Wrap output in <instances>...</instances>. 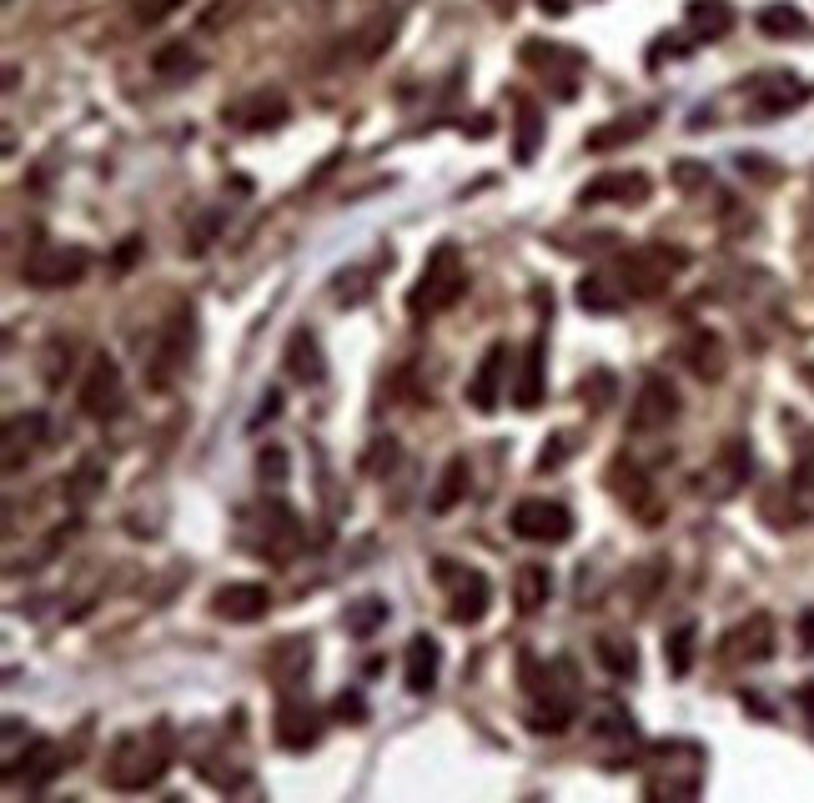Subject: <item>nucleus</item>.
<instances>
[{
    "instance_id": "f257e3e1",
    "label": "nucleus",
    "mask_w": 814,
    "mask_h": 803,
    "mask_svg": "<svg viewBox=\"0 0 814 803\" xmlns=\"http://www.w3.org/2000/svg\"><path fill=\"white\" fill-rule=\"evenodd\" d=\"M171 753H176V733L171 724H151L136 728V733H121L106 753V783L116 793H146L157 789L171 768Z\"/></svg>"
},
{
    "instance_id": "f03ea898",
    "label": "nucleus",
    "mask_w": 814,
    "mask_h": 803,
    "mask_svg": "<svg viewBox=\"0 0 814 803\" xmlns=\"http://www.w3.org/2000/svg\"><path fill=\"white\" fill-rule=\"evenodd\" d=\"M518 674H523V693L533 699V713H528L533 733H568V724L578 718L574 663L568 658L539 663L533 653H523V658H518Z\"/></svg>"
},
{
    "instance_id": "7ed1b4c3",
    "label": "nucleus",
    "mask_w": 814,
    "mask_h": 803,
    "mask_svg": "<svg viewBox=\"0 0 814 803\" xmlns=\"http://www.w3.org/2000/svg\"><path fill=\"white\" fill-rule=\"evenodd\" d=\"M462 292H468L462 251L453 247V242H437V247L428 251V261H422L412 292H407V317H412V322H428V317H437V311L458 307Z\"/></svg>"
},
{
    "instance_id": "20e7f679",
    "label": "nucleus",
    "mask_w": 814,
    "mask_h": 803,
    "mask_svg": "<svg viewBox=\"0 0 814 803\" xmlns=\"http://www.w3.org/2000/svg\"><path fill=\"white\" fill-rule=\"evenodd\" d=\"M689 267L679 247H664V242H649V247H633L614 261V282L629 292L633 301H654L669 292V282Z\"/></svg>"
},
{
    "instance_id": "39448f33",
    "label": "nucleus",
    "mask_w": 814,
    "mask_h": 803,
    "mask_svg": "<svg viewBox=\"0 0 814 803\" xmlns=\"http://www.w3.org/2000/svg\"><path fill=\"white\" fill-rule=\"evenodd\" d=\"M437 588L447 593V618L458 628H473V622L488 618V603H493V583H488L478 568H462L453 557H437L433 563Z\"/></svg>"
},
{
    "instance_id": "423d86ee",
    "label": "nucleus",
    "mask_w": 814,
    "mask_h": 803,
    "mask_svg": "<svg viewBox=\"0 0 814 803\" xmlns=\"http://www.w3.org/2000/svg\"><path fill=\"white\" fill-rule=\"evenodd\" d=\"M91 272V251L86 247H36L21 261V282L36 292H55V286H76L81 276Z\"/></svg>"
},
{
    "instance_id": "0eeeda50",
    "label": "nucleus",
    "mask_w": 814,
    "mask_h": 803,
    "mask_svg": "<svg viewBox=\"0 0 814 803\" xmlns=\"http://www.w3.org/2000/svg\"><path fill=\"white\" fill-rule=\"evenodd\" d=\"M192 337H197V317L186 307V311H176L166 322V332H161L157 351H151V367H146V387L166 392L171 382H176V372H182L186 357H192Z\"/></svg>"
},
{
    "instance_id": "6e6552de",
    "label": "nucleus",
    "mask_w": 814,
    "mask_h": 803,
    "mask_svg": "<svg viewBox=\"0 0 814 803\" xmlns=\"http://www.w3.org/2000/svg\"><path fill=\"white\" fill-rule=\"evenodd\" d=\"M513 532L523 538V543H568L574 538V512L564 503H548V497H523V503L513 507Z\"/></svg>"
},
{
    "instance_id": "1a4fd4ad",
    "label": "nucleus",
    "mask_w": 814,
    "mask_h": 803,
    "mask_svg": "<svg viewBox=\"0 0 814 803\" xmlns=\"http://www.w3.org/2000/svg\"><path fill=\"white\" fill-rule=\"evenodd\" d=\"M679 417V392H674L669 376L649 372L644 382H639V397H633L629 407V432L633 437H654V432H664Z\"/></svg>"
},
{
    "instance_id": "9d476101",
    "label": "nucleus",
    "mask_w": 814,
    "mask_h": 803,
    "mask_svg": "<svg viewBox=\"0 0 814 803\" xmlns=\"http://www.w3.org/2000/svg\"><path fill=\"white\" fill-rule=\"evenodd\" d=\"M649 192L654 186H649L644 171H604V176L583 182L578 207H644Z\"/></svg>"
},
{
    "instance_id": "9b49d317",
    "label": "nucleus",
    "mask_w": 814,
    "mask_h": 803,
    "mask_svg": "<svg viewBox=\"0 0 814 803\" xmlns=\"http://www.w3.org/2000/svg\"><path fill=\"white\" fill-rule=\"evenodd\" d=\"M81 412L96 417V422H111V417L121 412V367L111 362V357H91V367H86V382H81Z\"/></svg>"
},
{
    "instance_id": "f8f14e48",
    "label": "nucleus",
    "mask_w": 814,
    "mask_h": 803,
    "mask_svg": "<svg viewBox=\"0 0 814 803\" xmlns=\"http://www.w3.org/2000/svg\"><path fill=\"white\" fill-rule=\"evenodd\" d=\"M523 65H533V71H543V76L558 81V96L564 101H574L578 96V71H583V55L568 51V46H558V40H523Z\"/></svg>"
},
{
    "instance_id": "ddd939ff",
    "label": "nucleus",
    "mask_w": 814,
    "mask_h": 803,
    "mask_svg": "<svg viewBox=\"0 0 814 803\" xmlns=\"http://www.w3.org/2000/svg\"><path fill=\"white\" fill-rule=\"evenodd\" d=\"M775 653V618L769 613H749L739 628H729L719 643L724 663H764Z\"/></svg>"
},
{
    "instance_id": "4468645a",
    "label": "nucleus",
    "mask_w": 814,
    "mask_h": 803,
    "mask_svg": "<svg viewBox=\"0 0 814 803\" xmlns=\"http://www.w3.org/2000/svg\"><path fill=\"white\" fill-rule=\"evenodd\" d=\"M317 739H322V713L312 708L307 699H282L276 703V743L287 753H307L317 749Z\"/></svg>"
},
{
    "instance_id": "2eb2a0df",
    "label": "nucleus",
    "mask_w": 814,
    "mask_h": 803,
    "mask_svg": "<svg viewBox=\"0 0 814 803\" xmlns=\"http://www.w3.org/2000/svg\"><path fill=\"white\" fill-rule=\"evenodd\" d=\"M211 613L226 622H262L272 613V588L267 583H222L211 593Z\"/></svg>"
},
{
    "instance_id": "dca6fc26",
    "label": "nucleus",
    "mask_w": 814,
    "mask_h": 803,
    "mask_svg": "<svg viewBox=\"0 0 814 803\" xmlns=\"http://www.w3.org/2000/svg\"><path fill=\"white\" fill-rule=\"evenodd\" d=\"M503 372H508V342H488V351L478 357V372L468 382V402H473V412L493 417L503 402Z\"/></svg>"
},
{
    "instance_id": "f3484780",
    "label": "nucleus",
    "mask_w": 814,
    "mask_h": 803,
    "mask_svg": "<svg viewBox=\"0 0 814 803\" xmlns=\"http://www.w3.org/2000/svg\"><path fill=\"white\" fill-rule=\"evenodd\" d=\"M287 96L282 91H251V96H242L237 106H226L222 116L226 121H237L242 131H272V126H282L287 121Z\"/></svg>"
},
{
    "instance_id": "a211bd4d",
    "label": "nucleus",
    "mask_w": 814,
    "mask_h": 803,
    "mask_svg": "<svg viewBox=\"0 0 814 803\" xmlns=\"http://www.w3.org/2000/svg\"><path fill=\"white\" fill-rule=\"evenodd\" d=\"M437 668H443V648H437V638L418 633L412 643H407V663H403V683L407 693H433L437 688Z\"/></svg>"
},
{
    "instance_id": "6ab92c4d",
    "label": "nucleus",
    "mask_w": 814,
    "mask_h": 803,
    "mask_svg": "<svg viewBox=\"0 0 814 803\" xmlns=\"http://www.w3.org/2000/svg\"><path fill=\"white\" fill-rule=\"evenodd\" d=\"M36 447H46V417L40 412L11 417V422H5V478H15V472L30 462Z\"/></svg>"
},
{
    "instance_id": "aec40b11",
    "label": "nucleus",
    "mask_w": 814,
    "mask_h": 803,
    "mask_svg": "<svg viewBox=\"0 0 814 803\" xmlns=\"http://www.w3.org/2000/svg\"><path fill=\"white\" fill-rule=\"evenodd\" d=\"M804 101H810V86H800L794 76H769L754 86V111L760 116H785V111H794Z\"/></svg>"
},
{
    "instance_id": "412c9836",
    "label": "nucleus",
    "mask_w": 814,
    "mask_h": 803,
    "mask_svg": "<svg viewBox=\"0 0 814 803\" xmlns=\"http://www.w3.org/2000/svg\"><path fill=\"white\" fill-rule=\"evenodd\" d=\"M683 21H689L694 40H724L729 30H735L729 0H689V5H683Z\"/></svg>"
},
{
    "instance_id": "4be33fe9",
    "label": "nucleus",
    "mask_w": 814,
    "mask_h": 803,
    "mask_svg": "<svg viewBox=\"0 0 814 803\" xmlns=\"http://www.w3.org/2000/svg\"><path fill=\"white\" fill-rule=\"evenodd\" d=\"M267 668H272V678L282 688L303 683L307 668H312V638H282L272 648V658H267Z\"/></svg>"
},
{
    "instance_id": "5701e85b",
    "label": "nucleus",
    "mask_w": 814,
    "mask_h": 803,
    "mask_svg": "<svg viewBox=\"0 0 814 803\" xmlns=\"http://www.w3.org/2000/svg\"><path fill=\"white\" fill-rule=\"evenodd\" d=\"M543 357H548V337H533L528 342V351H523V372H518V387H513V402H518V407H523V412H533V407H539L543 402Z\"/></svg>"
},
{
    "instance_id": "b1692460",
    "label": "nucleus",
    "mask_w": 814,
    "mask_h": 803,
    "mask_svg": "<svg viewBox=\"0 0 814 803\" xmlns=\"http://www.w3.org/2000/svg\"><path fill=\"white\" fill-rule=\"evenodd\" d=\"M287 372L303 382V387H317L322 376H328V367H322V347H317V337L307 332V326H297L287 337Z\"/></svg>"
},
{
    "instance_id": "393cba45",
    "label": "nucleus",
    "mask_w": 814,
    "mask_h": 803,
    "mask_svg": "<svg viewBox=\"0 0 814 803\" xmlns=\"http://www.w3.org/2000/svg\"><path fill=\"white\" fill-rule=\"evenodd\" d=\"M513 597H518V613H539L553 597V568L548 563H523L518 578H513Z\"/></svg>"
},
{
    "instance_id": "a878e982",
    "label": "nucleus",
    "mask_w": 814,
    "mask_h": 803,
    "mask_svg": "<svg viewBox=\"0 0 814 803\" xmlns=\"http://www.w3.org/2000/svg\"><path fill=\"white\" fill-rule=\"evenodd\" d=\"M624 301H629V292L614 282V276H599L589 272L583 282H578V307L583 311H599V317H614V311H624Z\"/></svg>"
},
{
    "instance_id": "bb28decb",
    "label": "nucleus",
    "mask_w": 814,
    "mask_h": 803,
    "mask_svg": "<svg viewBox=\"0 0 814 803\" xmlns=\"http://www.w3.org/2000/svg\"><path fill=\"white\" fill-rule=\"evenodd\" d=\"M649 116L654 111H633V116H614L608 126H599V131H589V151H618V146H629V141H639L649 131Z\"/></svg>"
},
{
    "instance_id": "cd10ccee",
    "label": "nucleus",
    "mask_w": 814,
    "mask_h": 803,
    "mask_svg": "<svg viewBox=\"0 0 814 803\" xmlns=\"http://www.w3.org/2000/svg\"><path fill=\"white\" fill-rule=\"evenodd\" d=\"M151 71H157L161 81H186L201 71V55L186 46V40H166L157 55H151Z\"/></svg>"
},
{
    "instance_id": "c85d7f7f",
    "label": "nucleus",
    "mask_w": 814,
    "mask_h": 803,
    "mask_svg": "<svg viewBox=\"0 0 814 803\" xmlns=\"http://www.w3.org/2000/svg\"><path fill=\"white\" fill-rule=\"evenodd\" d=\"M760 30L769 40L804 36V30H810V15H804L800 5H789V0H775V5H764V11H760Z\"/></svg>"
},
{
    "instance_id": "c756f323",
    "label": "nucleus",
    "mask_w": 814,
    "mask_h": 803,
    "mask_svg": "<svg viewBox=\"0 0 814 803\" xmlns=\"http://www.w3.org/2000/svg\"><path fill=\"white\" fill-rule=\"evenodd\" d=\"M462 493H468V457H447V467H443V478H437L433 497H428V507H433V512H453Z\"/></svg>"
},
{
    "instance_id": "7c9ffc66",
    "label": "nucleus",
    "mask_w": 814,
    "mask_h": 803,
    "mask_svg": "<svg viewBox=\"0 0 814 803\" xmlns=\"http://www.w3.org/2000/svg\"><path fill=\"white\" fill-rule=\"evenodd\" d=\"M101 482H106V462H101V457H86V462H81L76 472L66 478V503L71 507H86L96 493H101Z\"/></svg>"
},
{
    "instance_id": "2f4dec72",
    "label": "nucleus",
    "mask_w": 814,
    "mask_h": 803,
    "mask_svg": "<svg viewBox=\"0 0 814 803\" xmlns=\"http://www.w3.org/2000/svg\"><path fill=\"white\" fill-rule=\"evenodd\" d=\"M342 622H347L353 638H372L382 622H387V603H382V597H357V603H347Z\"/></svg>"
},
{
    "instance_id": "473e14b6",
    "label": "nucleus",
    "mask_w": 814,
    "mask_h": 803,
    "mask_svg": "<svg viewBox=\"0 0 814 803\" xmlns=\"http://www.w3.org/2000/svg\"><path fill=\"white\" fill-rule=\"evenodd\" d=\"M689 367H694V376H704V382H719V376H724V347H719V337L699 332V337L689 342Z\"/></svg>"
},
{
    "instance_id": "72a5a7b5",
    "label": "nucleus",
    "mask_w": 814,
    "mask_h": 803,
    "mask_svg": "<svg viewBox=\"0 0 814 803\" xmlns=\"http://www.w3.org/2000/svg\"><path fill=\"white\" fill-rule=\"evenodd\" d=\"M543 141V111L528 96H518V161H533Z\"/></svg>"
},
{
    "instance_id": "f704fd0d",
    "label": "nucleus",
    "mask_w": 814,
    "mask_h": 803,
    "mask_svg": "<svg viewBox=\"0 0 814 803\" xmlns=\"http://www.w3.org/2000/svg\"><path fill=\"white\" fill-rule=\"evenodd\" d=\"M593 653H599V663H604L614 678H633V674H639V653H633V643H624V638H599V643H593Z\"/></svg>"
},
{
    "instance_id": "c9c22d12",
    "label": "nucleus",
    "mask_w": 814,
    "mask_h": 803,
    "mask_svg": "<svg viewBox=\"0 0 814 803\" xmlns=\"http://www.w3.org/2000/svg\"><path fill=\"white\" fill-rule=\"evenodd\" d=\"M694 638H699L694 622H679V628L669 633V643H664V658H669V674L674 678H683L689 668H694Z\"/></svg>"
},
{
    "instance_id": "e433bc0d",
    "label": "nucleus",
    "mask_w": 814,
    "mask_h": 803,
    "mask_svg": "<svg viewBox=\"0 0 814 803\" xmlns=\"http://www.w3.org/2000/svg\"><path fill=\"white\" fill-rule=\"evenodd\" d=\"M578 397H583V407H593V412H604L608 402L618 397V376L608 372V367H593L583 382H578Z\"/></svg>"
},
{
    "instance_id": "4c0bfd02",
    "label": "nucleus",
    "mask_w": 814,
    "mask_h": 803,
    "mask_svg": "<svg viewBox=\"0 0 814 803\" xmlns=\"http://www.w3.org/2000/svg\"><path fill=\"white\" fill-rule=\"evenodd\" d=\"M257 472H262V482H272V487H282V482H287V447H276V442H267L262 453H257Z\"/></svg>"
},
{
    "instance_id": "58836bf2",
    "label": "nucleus",
    "mask_w": 814,
    "mask_h": 803,
    "mask_svg": "<svg viewBox=\"0 0 814 803\" xmlns=\"http://www.w3.org/2000/svg\"><path fill=\"white\" fill-rule=\"evenodd\" d=\"M674 186H683V192L710 186V166H699V161H679V166H674Z\"/></svg>"
},
{
    "instance_id": "ea45409f",
    "label": "nucleus",
    "mask_w": 814,
    "mask_h": 803,
    "mask_svg": "<svg viewBox=\"0 0 814 803\" xmlns=\"http://www.w3.org/2000/svg\"><path fill=\"white\" fill-rule=\"evenodd\" d=\"M568 453H574V432H558V437H553V447H543L539 467H543V472H553V467L568 462Z\"/></svg>"
},
{
    "instance_id": "a19ab883",
    "label": "nucleus",
    "mask_w": 814,
    "mask_h": 803,
    "mask_svg": "<svg viewBox=\"0 0 814 803\" xmlns=\"http://www.w3.org/2000/svg\"><path fill=\"white\" fill-rule=\"evenodd\" d=\"M332 713H337L342 724H362V718H368V703H362V693H337Z\"/></svg>"
},
{
    "instance_id": "79ce46f5",
    "label": "nucleus",
    "mask_w": 814,
    "mask_h": 803,
    "mask_svg": "<svg viewBox=\"0 0 814 803\" xmlns=\"http://www.w3.org/2000/svg\"><path fill=\"white\" fill-rule=\"evenodd\" d=\"M182 5H186V0H141V11H136V15H141L146 26H161V21H166V15H176Z\"/></svg>"
},
{
    "instance_id": "37998d69",
    "label": "nucleus",
    "mask_w": 814,
    "mask_h": 803,
    "mask_svg": "<svg viewBox=\"0 0 814 803\" xmlns=\"http://www.w3.org/2000/svg\"><path fill=\"white\" fill-rule=\"evenodd\" d=\"M397 462V442L393 437H378V447L368 453V467L372 472H382V467H393Z\"/></svg>"
},
{
    "instance_id": "c03bdc74",
    "label": "nucleus",
    "mask_w": 814,
    "mask_h": 803,
    "mask_svg": "<svg viewBox=\"0 0 814 803\" xmlns=\"http://www.w3.org/2000/svg\"><path fill=\"white\" fill-rule=\"evenodd\" d=\"M237 15V0H222V5H211V11H201V30H217L222 21H232Z\"/></svg>"
},
{
    "instance_id": "a18cd8bd",
    "label": "nucleus",
    "mask_w": 814,
    "mask_h": 803,
    "mask_svg": "<svg viewBox=\"0 0 814 803\" xmlns=\"http://www.w3.org/2000/svg\"><path fill=\"white\" fill-rule=\"evenodd\" d=\"M141 247H146L141 236H126V242H121V247H116V272H126V267H132V261L141 257Z\"/></svg>"
},
{
    "instance_id": "49530a36",
    "label": "nucleus",
    "mask_w": 814,
    "mask_h": 803,
    "mask_svg": "<svg viewBox=\"0 0 814 803\" xmlns=\"http://www.w3.org/2000/svg\"><path fill=\"white\" fill-rule=\"evenodd\" d=\"M800 648H804V653H814V608H804V613H800Z\"/></svg>"
},
{
    "instance_id": "de8ad7c7",
    "label": "nucleus",
    "mask_w": 814,
    "mask_h": 803,
    "mask_svg": "<svg viewBox=\"0 0 814 803\" xmlns=\"http://www.w3.org/2000/svg\"><path fill=\"white\" fill-rule=\"evenodd\" d=\"M276 407H282V392H267V397H262V412H257V422H262V417H276Z\"/></svg>"
},
{
    "instance_id": "09e8293b",
    "label": "nucleus",
    "mask_w": 814,
    "mask_h": 803,
    "mask_svg": "<svg viewBox=\"0 0 814 803\" xmlns=\"http://www.w3.org/2000/svg\"><path fill=\"white\" fill-rule=\"evenodd\" d=\"M800 708H804V713H810V724H814V678H810V683H804V688H800Z\"/></svg>"
},
{
    "instance_id": "8fccbe9b",
    "label": "nucleus",
    "mask_w": 814,
    "mask_h": 803,
    "mask_svg": "<svg viewBox=\"0 0 814 803\" xmlns=\"http://www.w3.org/2000/svg\"><path fill=\"white\" fill-rule=\"evenodd\" d=\"M543 15H568V0H539Z\"/></svg>"
},
{
    "instance_id": "3c124183",
    "label": "nucleus",
    "mask_w": 814,
    "mask_h": 803,
    "mask_svg": "<svg viewBox=\"0 0 814 803\" xmlns=\"http://www.w3.org/2000/svg\"><path fill=\"white\" fill-rule=\"evenodd\" d=\"M493 11H503V15H513V0H493Z\"/></svg>"
}]
</instances>
